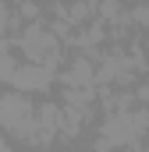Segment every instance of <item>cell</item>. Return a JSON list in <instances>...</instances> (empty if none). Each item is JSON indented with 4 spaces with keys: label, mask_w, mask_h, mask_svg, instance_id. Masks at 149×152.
<instances>
[{
    "label": "cell",
    "mask_w": 149,
    "mask_h": 152,
    "mask_svg": "<svg viewBox=\"0 0 149 152\" xmlns=\"http://www.w3.org/2000/svg\"><path fill=\"white\" fill-rule=\"evenodd\" d=\"M64 81H68V85H89V81H92V67H89L85 60H74L71 71L64 75Z\"/></svg>",
    "instance_id": "5b68a950"
},
{
    "label": "cell",
    "mask_w": 149,
    "mask_h": 152,
    "mask_svg": "<svg viewBox=\"0 0 149 152\" xmlns=\"http://www.w3.org/2000/svg\"><path fill=\"white\" fill-rule=\"evenodd\" d=\"M11 81H14L18 92H43L53 81V67L50 64H25V67H18L11 75Z\"/></svg>",
    "instance_id": "3957f363"
},
{
    "label": "cell",
    "mask_w": 149,
    "mask_h": 152,
    "mask_svg": "<svg viewBox=\"0 0 149 152\" xmlns=\"http://www.w3.org/2000/svg\"><path fill=\"white\" fill-rule=\"evenodd\" d=\"M18 42H21V50H25V57H29L32 64H53V57H57L53 36H50L46 28H39V25H32Z\"/></svg>",
    "instance_id": "7a4b0ae2"
},
{
    "label": "cell",
    "mask_w": 149,
    "mask_h": 152,
    "mask_svg": "<svg viewBox=\"0 0 149 152\" xmlns=\"http://www.w3.org/2000/svg\"><path fill=\"white\" fill-rule=\"evenodd\" d=\"M0 152H7V145H4V138H0Z\"/></svg>",
    "instance_id": "8992f818"
},
{
    "label": "cell",
    "mask_w": 149,
    "mask_h": 152,
    "mask_svg": "<svg viewBox=\"0 0 149 152\" xmlns=\"http://www.w3.org/2000/svg\"><path fill=\"white\" fill-rule=\"evenodd\" d=\"M0 124L7 134H18V138H36V106L29 103V96L21 92H11V96H0Z\"/></svg>",
    "instance_id": "6da1fadb"
},
{
    "label": "cell",
    "mask_w": 149,
    "mask_h": 152,
    "mask_svg": "<svg viewBox=\"0 0 149 152\" xmlns=\"http://www.w3.org/2000/svg\"><path fill=\"white\" fill-rule=\"evenodd\" d=\"M142 124H146V113H128V117H114L110 124H103V138L110 142V145H124V142H131L139 131H142Z\"/></svg>",
    "instance_id": "277c9868"
}]
</instances>
